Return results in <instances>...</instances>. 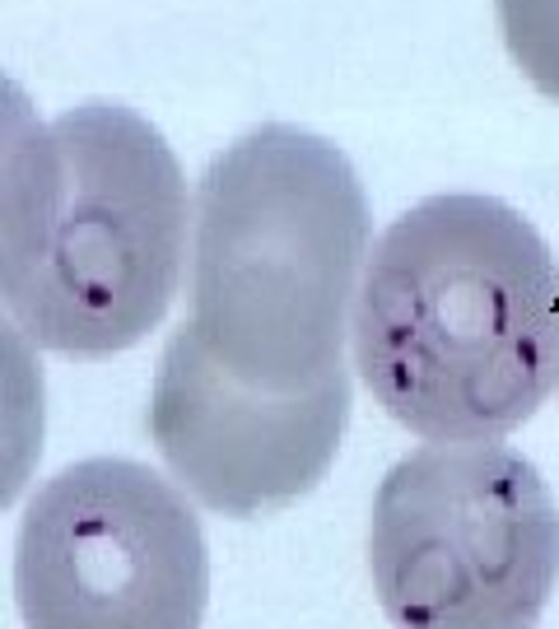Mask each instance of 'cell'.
I'll return each instance as SVG.
<instances>
[{
	"mask_svg": "<svg viewBox=\"0 0 559 629\" xmlns=\"http://www.w3.org/2000/svg\"><path fill=\"white\" fill-rule=\"evenodd\" d=\"M354 374L424 443H503L559 392V262L517 206L438 192L373 238Z\"/></svg>",
	"mask_w": 559,
	"mask_h": 629,
	"instance_id": "6da1fadb",
	"label": "cell"
},
{
	"mask_svg": "<svg viewBox=\"0 0 559 629\" xmlns=\"http://www.w3.org/2000/svg\"><path fill=\"white\" fill-rule=\"evenodd\" d=\"M373 252L364 182L341 145L256 126L192 192V327L210 359L261 392H304L345 368Z\"/></svg>",
	"mask_w": 559,
	"mask_h": 629,
	"instance_id": "7a4b0ae2",
	"label": "cell"
},
{
	"mask_svg": "<svg viewBox=\"0 0 559 629\" xmlns=\"http://www.w3.org/2000/svg\"><path fill=\"white\" fill-rule=\"evenodd\" d=\"M52 131L66 196L47 262L10 318L37 350L107 359L173 308L192 262V192L173 145L126 103L66 107Z\"/></svg>",
	"mask_w": 559,
	"mask_h": 629,
	"instance_id": "3957f363",
	"label": "cell"
},
{
	"mask_svg": "<svg viewBox=\"0 0 559 629\" xmlns=\"http://www.w3.org/2000/svg\"><path fill=\"white\" fill-rule=\"evenodd\" d=\"M368 573L397 629H536L559 583V504L509 443H424L378 485Z\"/></svg>",
	"mask_w": 559,
	"mask_h": 629,
	"instance_id": "277c9868",
	"label": "cell"
},
{
	"mask_svg": "<svg viewBox=\"0 0 559 629\" xmlns=\"http://www.w3.org/2000/svg\"><path fill=\"white\" fill-rule=\"evenodd\" d=\"M14 602L28 629H201L210 602L201 517L140 461H75L24 508Z\"/></svg>",
	"mask_w": 559,
	"mask_h": 629,
	"instance_id": "5b68a950",
	"label": "cell"
},
{
	"mask_svg": "<svg viewBox=\"0 0 559 629\" xmlns=\"http://www.w3.org/2000/svg\"><path fill=\"white\" fill-rule=\"evenodd\" d=\"M350 405V364L304 392H261L224 374L182 327L155 368L149 438L182 494L224 517H252L304 499L331 471Z\"/></svg>",
	"mask_w": 559,
	"mask_h": 629,
	"instance_id": "8992f818",
	"label": "cell"
},
{
	"mask_svg": "<svg viewBox=\"0 0 559 629\" xmlns=\"http://www.w3.org/2000/svg\"><path fill=\"white\" fill-rule=\"evenodd\" d=\"M66 196V159L24 84L0 70V308L43 271Z\"/></svg>",
	"mask_w": 559,
	"mask_h": 629,
	"instance_id": "52a82bcc",
	"label": "cell"
},
{
	"mask_svg": "<svg viewBox=\"0 0 559 629\" xmlns=\"http://www.w3.org/2000/svg\"><path fill=\"white\" fill-rule=\"evenodd\" d=\"M47 378L37 345L0 308V513H5L43 461Z\"/></svg>",
	"mask_w": 559,
	"mask_h": 629,
	"instance_id": "ba28073f",
	"label": "cell"
},
{
	"mask_svg": "<svg viewBox=\"0 0 559 629\" xmlns=\"http://www.w3.org/2000/svg\"><path fill=\"white\" fill-rule=\"evenodd\" d=\"M494 20L522 80L559 103V0H494Z\"/></svg>",
	"mask_w": 559,
	"mask_h": 629,
	"instance_id": "9c48e42d",
	"label": "cell"
}]
</instances>
